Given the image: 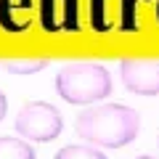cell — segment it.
Wrapping results in <instances>:
<instances>
[{"instance_id":"cell-5","label":"cell","mask_w":159,"mask_h":159,"mask_svg":"<svg viewBox=\"0 0 159 159\" xmlns=\"http://www.w3.org/2000/svg\"><path fill=\"white\" fill-rule=\"evenodd\" d=\"M0 159H34V148L13 135H0Z\"/></svg>"},{"instance_id":"cell-4","label":"cell","mask_w":159,"mask_h":159,"mask_svg":"<svg viewBox=\"0 0 159 159\" xmlns=\"http://www.w3.org/2000/svg\"><path fill=\"white\" fill-rule=\"evenodd\" d=\"M122 85L135 96H159V61L125 58L119 61Z\"/></svg>"},{"instance_id":"cell-9","label":"cell","mask_w":159,"mask_h":159,"mask_svg":"<svg viewBox=\"0 0 159 159\" xmlns=\"http://www.w3.org/2000/svg\"><path fill=\"white\" fill-rule=\"evenodd\" d=\"M157 24H159V0H157Z\"/></svg>"},{"instance_id":"cell-6","label":"cell","mask_w":159,"mask_h":159,"mask_svg":"<svg viewBox=\"0 0 159 159\" xmlns=\"http://www.w3.org/2000/svg\"><path fill=\"white\" fill-rule=\"evenodd\" d=\"M53 159H106L98 148H90V146H74V143H69V146L58 148V154Z\"/></svg>"},{"instance_id":"cell-10","label":"cell","mask_w":159,"mask_h":159,"mask_svg":"<svg viewBox=\"0 0 159 159\" xmlns=\"http://www.w3.org/2000/svg\"><path fill=\"white\" fill-rule=\"evenodd\" d=\"M135 159H159V157H135Z\"/></svg>"},{"instance_id":"cell-2","label":"cell","mask_w":159,"mask_h":159,"mask_svg":"<svg viewBox=\"0 0 159 159\" xmlns=\"http://www.w3.org/2000/svg\"><path fill=\"white\" fill-rule=\"evenodd\" d=\"M56 93L66 103L90 106L111 93V77L106 66L93 61H74L58 69L56 74Z\"/></svg>"},{"instance_id":"cell-7","label":"cell","mask_w":159,"mask_h":159,"mask_svg":"<svg viewBox=\"0 0 159 159\" xmlns=\"http://www.w3.org/2000/svg\"><path fill=\"white\" fill-rule=\"evenodd\" d=\"M48 64L51 61H45V58H29V61H6L3 69L8 74H34V72H43Z\"/></svg>"},{"instance_id":"cell-3","label":"cell","mask_w":159,"mask_h":159,"mask_svg":"<svg viewBox=\"0 0 159 159\" xmlns=\"http://www.w3.org/2000/svg\"><path fill=\"white\" fill-rule=\"evenodd\" d=\"M13 127L21 138L34 143H48L61 135L64 130V117L56 106L48 101H29L21 106V111L13 119Z\"/></svg>"},{"instance_id":"cell-1","label":"cell","mask_w":159,"mask_h":159,"mask_svg":"<svg viewBox=\"0 0 159 159\" xmlns=\"http://www.w3.org/2000/svg\"><path fill=\"white\" fill-rule=\"evenodd\" d=\"M141 130V117L135 109L122 103H103V106H88L74 119V133L82 141L101 148H122L133 143Z\"/></svg>"},{"instance_id":"cell-8","label":"cell","mask_w":159,"mask_h":159,"mask_svg":"<svg viewBox=\"0 0 159 159\" xmlns=\"http://www.w3.org/2000/svg\"><path fill=\"white\" fill-rule=\"evenodd\" d=\"M6 111H8V101H6V96L0 93V122H3V117H6Z\"/></svg>"}]
</instances>
